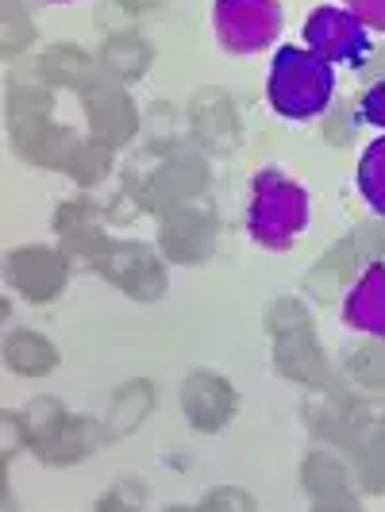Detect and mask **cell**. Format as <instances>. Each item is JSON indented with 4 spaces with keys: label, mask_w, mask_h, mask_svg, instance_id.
Segmentation results:
<instances>
[{
    "label": "cell",
    "mask_w": 385,
    "mask_h": 512,
    "mask_svg": "<svg viewBox=\"0 0 385 512\" xmlns=\"http://www.w3.org/2000/svg\"><path fill=\"white\" fill-rule=\"evenodd\" d=\"M359 120L370 124V128L385 131V77L374 81V85H366V93H362L359 101Z\"/></svg>",
    "instance_id": "30"
},
{
    "label": "cell",
    "mask_w": 385,
    "mask_h": 512,
    "mask_svg": "<svg viewBox=\"0 0 385 512\" xmlns=\"http://www.w3.org/2000/svg\"><path fill=\"white\" fill-rule=\"evenodd\" d=\"M31 39H35V27H31L24 0H4V54L24 51Z\"/></svg>",
    "instance_id": "29"
},
{
    "label": "cell",
    "mask_w": 385,
    "mask_h": 512,
    "mask_svg": "<svg viewBox=\"0 0 385 512\" xmlns=\"http://www.w3.org/2000/svg\"><path fill=\"white\" fill-rule=\"evenodd\" d=\"M251 509L255 501L251 497H243V489H212L205 497V509Z\"/></svg>",
    "instance_id": "32"
},
{
    "label": "cell",
    "mask_w": 385,
    "mask_h": 512,
    "mask_svg": "<svg viewBox=\"0 0 385 512\" xmlns=\"http://www.w3.org/2000/svg\"><path fill=\"white\" fill-rule=\"evenodd\" d=\"M104 436H108V428L101 432L97 420H89V416H70V412H66V420L58 424V432H54L35 455L43 462H51V466H70V462L89 459L104 443Z\"/></svg>",
    "instance_id": "16"
},
{
    "label": "cell",
    "mask_w": 385,
    "mask_h": 512,
    "mask_svg": "<svg viewBox=\"0 0 385 512\" xmlns=\"http://www.w3.org/2000/svg\"><path fill=\"white\" fill-rule=\"evenodd\" d=\"M54 231H58L62 251L70 255V262H81V266H93L112 247L101 228V216H97V208L89 205V201H66V205H58Z\"/></svg>",
    "instance_id": "13"
},
{
    "label": "cell",
    "mask_w": 385,
    "mask_h": 512,
    "mask_svg": "<svg viewBox=\"0 0 385 512\" xmlns=\"http://www.w3.org/2000/svg\"><path fill=\"white\" fill-rule=\"evenodd\" d=\"M308 228V193L301 181L266 166L251 178V205H247V231L266 251H289L293 239Z\"/></svg>",
    "instance_id": "2"
},
{
    "label": "cell",
    "mask_w": 385,
    "mask_h": 512,
    "mask_svg": "<svg viewBox=\"0 0 385 512\" xmlns=\"http://www.w3.org/2000/svg\"><path fill=\"white\" fill-rule=\"evenodd\" d=\"M347 12H355L370 31H385V0H343Z\"/></svg>",
    "instance_id": "31"
},
{
    "label": "cell",
    "mask_w": 385,
    "mask_h": 512,
    "mask_svg": "<svg viewBox=\"0 0 385 512\" xmlns=\"http://www.w3.org/2000/svg\"><path fill=\"white\" fill-rule=\"evenodd\" d=\"M343 370L366 389H385V339L343 351Z\"/></svg>",
    "instance_id": "24"
},
{
    "label": "cell",
    "mask_w": 385,
    "mask_h": 512,
    "mask_svg": "<svg viewBox=\"0 0 385 512\" xmlns=\"http://www.w3.org/2000/svg\"><path fill=\"white\" fill-rule=\"evenodd\" d=\"M154 409V385L151 382H128L116 389V397L108 401V436H128L135 432L147 412Z\"/></svg>",
    "instance_id": "22"
},
{
    "label": "cell",
    "mask_w": 385,
    "mask_h": 512,
    "mask_svg": "<svg viewBox=\"0 0 385 512\" xmlns=\"http://www.w3.org/2000/svg\"><path fill=\"white\" fill-rule=\"evenodd\" d=\"M385 228H374V224H362L355 235H347L339 247H335L332 255H324L312 270H308V293L312 297H320V301H332L335 293L359 278L362 270L374 262V258H385Z\"/></svg>",
    "instance_id": "5"
},
{
    "label": "cell",
    "mask_w": 385,
    "mask_h": 512,
    "mask_svg": "<svg viewBox=\"0 0 385 512\" xmlns=\"http://www.w3.org/2000/svg\"><path fill=\"white\" fill-rule=\"evenodd\" d=\"M193 124L208 151L224 154L239 143V120H235V108L224 97V89H205L193 101Z\"/></svg>",
    "instance_id": "18"
},
{
    "label": "cell",
    "mask_w": 385,
    "mask_h": 512,
    "mask_svg": "<svg viewBox=\"0 0 385 512\" xmlns=\"http://www.w3.org/2000/svg\"><path fill=\"white\" fill-rule=\"evenodd\" d=\"M216 231H220V224H216V216L208 208H166L162 220H158V247L178 266H197V262H208V255H212Z\"/></svg>",
    "instance_id": "8"
},
{
    "label": "cell",
    "mask_w": 385,
    "mask_h": 512,
    "mask_svg": "<svg viewBox=\"0 0 385 512\" xmlns=\"http://www.w3.org/2000/svg\"><path fill=\"white\" fill-rule=\"evenodd\" d=\"M355 462H359V482L370 493H385V424H370L355 443Z\"/></svg>",
    "instance_id": "23"
},
{
    "label": "cell",
    "mask_w": 385,
    "mask_h": 512,
    "mask_svg": "<svg viewBox=\"0 0 385 512\" xmlns=\"http://www.w3.org/2000/svg\"><path fill=\"white\" fill-rule=\"evenodd\" d=\"M97 66L101 62H93L89 54L74 47V43H54L47 47V54L39 58V74L47 85H62V89H77V93H85L93 81H97Z\"/></svg>",
    "instance_id": "20"
},
{
    "label": "cell",
    "mask_w": 385,
    "mask_h": 512,
    "mask_svg": "<svg viewBox=\"0 0 385 512\" xmlns=\"http://www.w3.org/2000/svg\"><path fill=\"white\" fill-rule=\"evenodd\" d=\"M359 193L362 201L385 220V135L374 139L359 158Z\"/></svg>",
    "instance_id": "25"
},
{
    "label": "cell",
    "mask_w": 385,
    "mask_h": 512,
    "mask_svg": "<svg viewBox=\"0 0 385 512\" xmlns=\"http://www.w3.org/2000/svg\"><path fill=\"white\" fill-rule=\"evenodd\" d=\"M93 270L104 282L120 285L135 301H158L166 293V270H162L158 255L143 243H112L93 262Z\"/></svg>",
    "instance_id": "9"
},
{
    "label": "cell",
    "mask_w": 385,
    "mask_h": 512,
    "mask_svg": "<svg viewBox=\"0 0 385 512\" xmlns=\"http://www.w3.org/2000/svg\"><path fill=\"white\" fill-rule=\"evenodd\" d=\"M212 27L224 51L258 54L282 35V4L278 0H216Z\"/></svg>",
    "instance_id": "4"
},
{
    "label": "cell",
    "mask_w": 385,
    "mask_h": 512,
    "mask_svg": "<svg viewBox=\"0 0 385 512\" xmlns=\"http://www.w3.org/2000/svg\"><path fill=\"white\" fill-rule=\"evenodd\" d=\"M235 405H239L235 389L212 370H193L181 382V409L197 432H220L235 416Z\"/></svg>",
    "instance_id": "12"
},
{
    "label": "cell",
    "mask_w": 385,
    "mask_h": 512,
    "mask_svg": "<svg viewBox=\"0 0 385 512\" xmlns=\"http://www.w3.org/2000/svg\"><path fill=\"white\" fill-rule=\"evenodd\" d=\"M270 332H274V366L282 378L301 385H332L328 359L316 343L312 316L301 301L282 297L270 308Z\"/></svg>",
    "instance_id": "3"
},
{
    "label": "cell",
    "mask_w": 385,
    "mask_h": 512,
    "mask_svg": "<svg viewBox=\"0 0 385 512\" xmlns=\"http://www.w3.org/2000/svg\"><path fill=\"white\" fill-rule=\"evenodd\" d=\"M335 70L308 47H282L270 62L266 101L285 120H312L332 108Z\"/></svg>",
    "instance_id": "1"
},
{
    "label": "cell",
    "mask_w": 385,
    "mask_h": 512,
    "mask_svg": "<svg viewBox=\"0 0 385 512\" xmlns=\"http://www.w3.org/2000/svg\"><path fill=\"white\" fill-rule=\"evenodd\" d=\"M151 58H154V47L143 35H135V31L108 35L101 54H97L101 74L112 77V81H120V85H124V81H139V77L151 70Z\"/></svg>",
    "instance_id": "19"
},
{
    "label": "cell",
    "mask_w": 385,
    "mask_h": 512,
    "mask_svg": "<svg viewBox=\"0 0 385 512\" xmlns=\"http://www.w3.org/2000/svg\"><path fill=\"white\" fill-rule=\"evenodd\" d=\"M4 362H8V370L24 374V378H43L58 366V347L47 335L16 328L4 339Z\"/></svg>",
    "instance_id": "21"
},
{
    "label": "cell",
    "mask_w": 385,
    "mask_h": 512,
    "mask_svg": "<svg viewBox=\"0 0 385 512\" xmlns=\"http://www.w3.org/2000/svg\"><path fill=\"white\" fill-rule=\"evenodd\" d=\"M81 104H85V120H89V139H97L112 151L131 143V135L139 131V112L124 93V85L112 77H97L81 93Z\"/></svg>",
    "instance_id": "10"
},
{
    "label": "cell",
    "mask_w": 385,
    "mask_h": 512,
    "mask_svg": "<svg viewBox=\"0 0 385 512\" xmlns=\"http://www.w3.org/2000/svg\"><path fill=\"white\" fill-rule=\"evenodd\" d=\"M208 185V166L197 151H178L166 154L158 162V170H151L143 185L131 189V197H139V205L151 212H166V208L189 205L197 193H205Z\"/></svg>",
    "instance_id": "6"
},
{
    "label": "cell",
    "mask_w": 385,
    "mask_h": 512,
    "mask_svg": "<svg viewBox=\"0 0 385 512\" xmlns=\"http://www.w3.org/2000/svg\"><path fill=\"white\" fill-rule=\"evenodd\" d=\"M8 285L24 293L27 301L47 305L70 282V255L58 247H16L4 262Z\"/></svg>",
    "instance_id": "11"
},
{
    "label": "cell",
    "mask_w": 385,
    "mask_h": 512,
    "mask_svg": "<svg viewBox=\"0 0 385 512\" xmlns=\"http://www.w3.org/2000/svg\"><path fill=\"white\" fill-rule=\"evenodd\" d=\"M12 143H16V151L24 154L27 162L47 166V170H62V174H66V166H70V158H74L81 139H77L70 128L51 124V116H47V120L16 124V128H12Z\"/></svg>",
    "instance_id": "15"
},
{
    "label": "cell",
    "mask_w": 385,
    "mask_h": 512,
    "mask_svg": "<svg viewBox=\"0 0 385 512\" xmlns=\"http://www.w3.org/2000/svg\"><path fill=\"white\" fill-rule=\"evenodd\" d=\"M108 170H112V147H104L97 139H81L74 158H70V166H66V174L77 185H97Z\"/></svg>",
    "instance_id": "27"
},
{
    "label": "cell",
    "mask_w": 385,
    "mask_h": 512,
    "mask_svg": "<svg viewBox=\"0 0 385 512\" xmlns=\"http://www.w3.org/2000/svg\"><path fill=\"white\" fill-rule=\"evenodd\" d=\"M343 324L385 339V258H374L343 293Z\"/></svg>",
    "instance_id": "14"
},
{
    "label": "cell",
    "mask_w": 385,
    "mask_h": 512,
    "mask_svg": "<svg viewBox=\"0 0 385 512\" xmlns=\"http://www.w3.org/2000/svg\"><path fill=\"white\" fill-rule=\"evenodd\" d=\"M124 505H143V486L124 482L120 489H112L108 497H101V509H124Z\"/></svg>",
    "instance_id": "33"
},
{
    "label": "cell",
    "mask_w": 385,
    "mask_h": 512,
    "mask_svg": "<svg viewBox=\"0 0 385 512\" xmlns=\"http://www.w3.org/2000/svg\"><path fill=\"white\" fill-rule=\"evenodd\" d=\"M305 43L324 62H347L359 70L370 58V27L347 8H316L305 20Z\"/></svg>",
    "instance_id": "7"
},
{
    "label": "cell",
    "mask_w": 385,
    "mask_h": 512,
    "mask_svg": "<svg viewBox=\"0 0 385 512\" xmlns=\"http://www.w3.org/2000/svg\"><path fill=\"white\" fill-rule=\"evenodd\" d=\"M62 420H66V409H62V401H58V397H35V401H31V409L20 416L27 447H31V451H39V447L58 432V424H62Z\"/></svg>",
    "instance_id": "26"
},
{
    "label": "cell",
    "mask_w": 385,
    "mask_h": 512,
    "mask_svg": "<svg viewBox=\"0 0 385 512\" xmlns=\"http://www.w3.org/2000/svg\"><path fill=\"white\" fill-rule=\"evenodd\" d=\"M305 489L312 493V501L320 509H351L355 497H351V478H347V462L335 459L332 451H312L305 459Z\"/></svg>",
    "instance_id": "17"
},
{
    "label": "cell",
    "mask_w": 385,
    "mask_h": 512,
    "mask_svg": "<svg viewBox=\"0 0 385 512\" xmlns=\"http://www.w3.org/2000/svg\"><path fill=\"white\" fill-rule=\"evenodd\" d=\"M54 108L51 85L47 89H31V85H12L8 89V120L16 124H31V120H47Z\"/></svg>",
    "instance_id": "28"
}]
</instances>
